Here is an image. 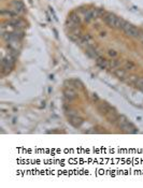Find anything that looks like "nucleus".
Masks as SVG:
<instances>
[{"label":"nucleus","instance_id":"20e7f679","mask_svg":"<svg viewBox=\"0 0 143 188\" xmlns=\"http://www.w3.org/2000/svg\"><path fill=\"white\" fill-rule=\"evenodd\" d=\"M109 55H110V56H112V57H115L116 55H117V53H116L115 51H110V52H109Z\"/></svg>","mask_w":143,"mask_h":188},{"label":"nucleus","instance_id":"f03ea898","mask_svg":"<svg viewBox=\"0 0 143 188\" xmlns=\"http://www.w3.org/2000/svg\"><path fill=\"white\" fill-rule=\"evenodd\" d=\"M114 74L117 76L118 79L124 80L126 76V70L125 69H116L114 71Z\"/></svg>","mask_w":143,"mask_h":188},{"label":"nucleus","instance_id":"f257e3e1","mask_svg":"<svg viewBox=\"0 0 143 188\" xmlns=\"http://www.w3.org/2000/svg\"><path fill=\"white\" fill-rule=\"evenodd\" d=\"M65 97H66L68 100L76 99V90H73V89H71V88H66L65 89Z\"/></svg>","mask_w":143,"mask_h":188},{"label":"nucleus","instance_id":"7ed1b4c3","mask_svg":"<svg viewBox=\"0 0 143 188\" xmlns=\"http://www.w3.org/2000/svg\"><path fill=\"white\" fill-rule=\"evenodd\" d=\"M135 67V65L132 64V62H130V61H126L125 62V66H124V69L125 70H130V69H132Z\"/></svg>","mask_w":143,"mask_h":188}]
</instances>
